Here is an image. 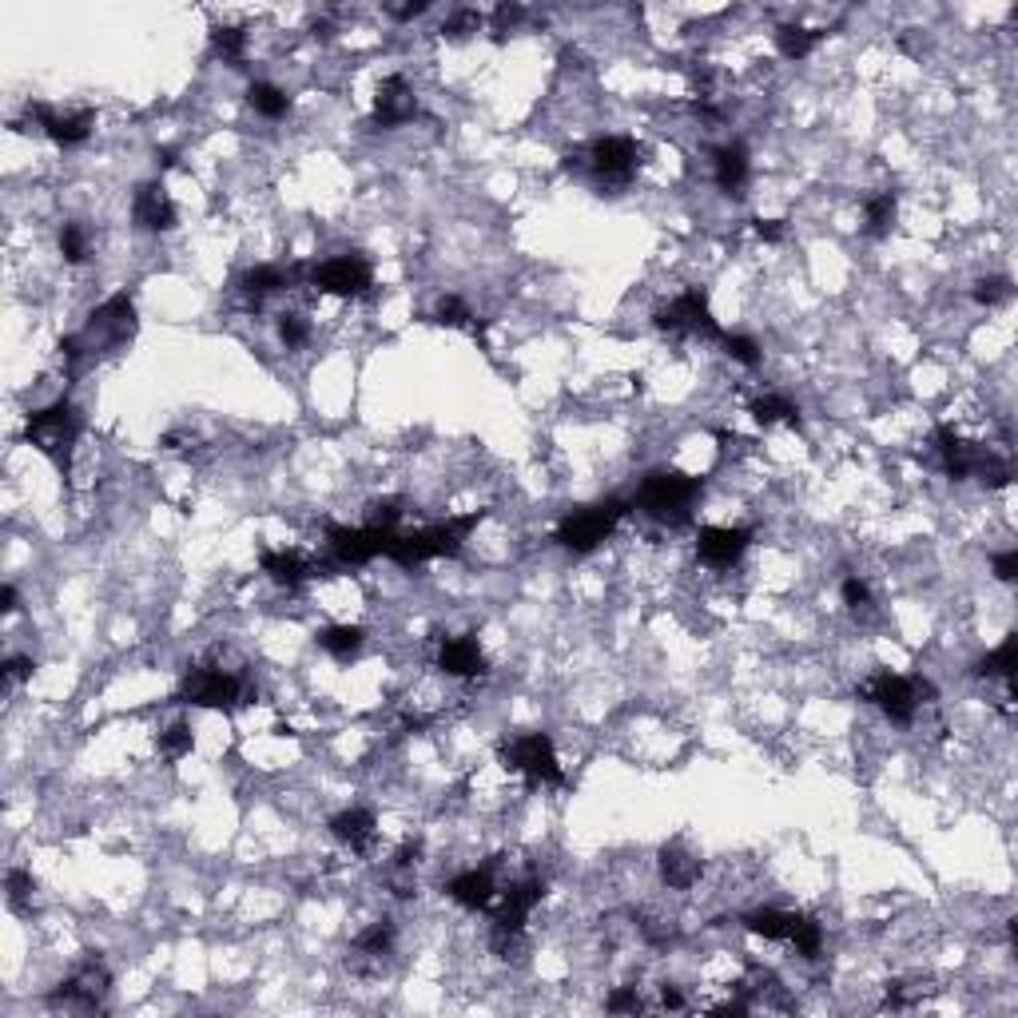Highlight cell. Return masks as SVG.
I'll list each match as a JSON object with an SVG mask.
<instances>
[{
    "label": "cell",
    "instance_id": "484cf974",
    "mask_svg": "<svg viewBox=\"0 0 1018 1018\" xmlns=\"http://www.w3.org/2000/svg\"><path fill=\"white\" fill-rule=\"evenodd\" d=\"M295 274L299 271H283V267L259 264V267H251V271L239 279V291H243V299H247L251 307H264L267 299L291 286V279H295Z\"/></svg>",
    "mask_w": 1018,
    "mask_h": 1018
},
{
    "label": "cell",
    "instance_id": "603a6c76",
    "mask_svg": "<svg viewBox=\"0 0 1018 1018\" xmlns=\"http://www.w3.org/2000/svg\"><path fill=\"white\" fill-rule=\"evenodd\" d=\"M748 172H752V164H748L745 143H721V148L712 152V179H716V187H721L724 196H733V199L745 196Z\"/></svg>",
    "mask_w": 1018,
    "mask_h": 1018
},
{
    "label": "cell",
    "instance_id": "7402d4cb",
    "mask_svg": "<svg viewBox=\"0 0 1018 1018\" xmlns=\"http://www.w3.org/2000/svg\"><path fill=\"white\" fill-rule=\"evenodd\" d=\"M701 871H704L701 855L692 852L684 840H668L665 847H660V879H665V887L689 891V887H697Z\"/></svg>",
    "mask_w": 1018,
    "mask_h": 1018
},
{
    "label": "cell",
    "instance_id": "bcb514c9",
    "mask_svg": "<svg viewBox=\"0 0 1018 1018\" xmlns=\"http://www.w3.org/2000/svg\"><path fill=\"white\" fill-rule=\"evenodd\" d=\"M36 672V660L33 657H9L4 665H0V680H4V689H12V684H21V680H28Z\"/></svg>",
    "mask_w": 1018,
    "mask_h": 1018
},
{
    "label": "cell",
    "instance_id": "836d02e7",
    "mask_svg": "<svg viewBox=\"0 0 1018 1018\" xmlns=\"http://www.w3.org/2000/svg\"><path fill=\"white\" fill-rule=\"evenodd\" d=\"M752 418L760 422V426H776V422H788V426H799V406L792 402V398H784V395H764V398H756L752 406Z\"/></svg>",
    "mask_w": 1018,
    "mask_h": 1018
},
{
    "label": "cell",
    "instance_id": "7bdbcfd3",
    "mask_svg": "<svg viewBox=\"0 0 1018 1018\" xmlns=\"http://www.w3.org/2000/svg\"><path fill=\"white\" fill-rule=\"evenodd\" d=\"M279 339H283L286 351H299V347H303V342L311 339L307 318L295 315V311H286V315H279Z\"/></svg>",
    "mask_w": 1018,
    "mask_h": 1018
},
{
    "label": "cell",
    "instance_id": "2e32d148",
    "mask_svg": "<svg viewBox=\"0 0 1018 1018\" xmlns=\"http://www.w3.org/2000/svg\"><path fill=\"white\" fill-rule=\"evenodd\" d=\"M546 899V884L537 876H526L517 879V884H510L502 891V899L490 908L493 915V927H510V931H526V920L534 915V908Z\"/></svg>",
    "mask_w": 1018,
    "mask_h": 1018
},
{
    "label": "cell",
    "instance_id": "74e56055",
    "mask_svg": "<svg viewBox=\"0 0 1018 1018\" xmlns=\"http://www.w3.org/2000/svg\"><path fill=\"white\" fill-rule=\"evenodd\" d=\"M971 299L979 303V307H998V303H1007L1010 299V279H1003V274H986V279H979V283L971 286Z\"/></svg>",
    "mask_w": 1018,
    "mask_h": 1018
},
{
    "label": "cell",
    "instance_id": "7c38bea8",
    "mask_svg": "<svg viewBox=\"0 0 1018 1018\" xmlns=\"http://www.w3.org/2000/svg\"><path fill=\"white\" fill-rule=\"evenodd\" d=\"M398 534V529H395ZM386 529H371V526H327V549L330 561L342 565V570H359L366 561L383 558L386 553Z\"/></svg>",
    "mask_w": 1018,
    "mask_h": 1018
},
{
    "label": "cell",
    "instance_id": "f546056e",
    "mask_svg": "<svg viewBox=\"0 0 1018 1018\" xmlns=\"http://www.w3.org/2000/svg\"><path fill=\"white\" fill-rule=\"evenodd\" d=\"M1015 668H1018V636H1007L1003 645L995 648V653H986L979 665H974V677L983 680H1015Z\"/></svg>",
    "mask_w": 1018,
    "mask_h": 1018
},
{
    "label": "cell",
    "instance_id": "d6986e66",
    "mask_svg": "<svg viewBox=\"0 0 1018 1018\" xmlns=\"http://www.w3.org/2000/svg\"><path fill=\"white\" fill-rule=\"evenodd\" d=\"M446 896L466 911H490L498 899V884H493V867H470L446 884Z\"/></svg>",
    "mask_w": 1018,
    "mask_h": 1018
},
{
    "label": "cell",
    "instance_id": "60d3db41",
    "mask_svg": "<svg viewBox=\"0 0 1018 1018\" xmlns=\"http://www.w3.org/2000/svg\"><path fill=\"white\" fill-rule=\"evenodd\" d=\"M434 318H438L442 327H473V311L466 307V299H458V295H442Z\"/></svg>",
    "mask_w": 1018,
    "mask_h": 1018
},
{
    "label": "cell",
    "instance_id": "ab89813d",
    "mask_svg": "<svg viewBox=\"0 0 1018 1018\" xmlns=\"http://www.w3.org/2000/svg\"><path fill=\"white\" fill-rule=\"evenodd\" d=\"M788 943L796 947L799 955H804V959H816V955H820V947H823V927L816 920H808V915H804V920H799V927H796V935H792Z\"/></svg>",
    "mask_w": 1018,
    "mask_h": 1018
},
{
    "label": "cell",
    "instance_id": "3957f363",
    "mask_svg": "<svg viewBox=\"0 0 1018 1018\" xmlns=\"http://www.w3.org/2000/svg\"><path fill=\"white\" fill-rule=\"evenodd\" d=\"M80 434H84V418L68 398H56L52 406L24 418V442L40 449L60 473L72 470V449H77Z\"/></svg>",
    "mask_w": 1018,
    "mask_h": 1018
},
{
    "label": "cell",
    "instance_id": "d590c367",
    "mask_svg": "<svg viewBox=\"0 0 1018 1018\" xmlns=\"http://www.w3.org/2000/svg\"><path fill=\"white\" fill-rule=\"evenodd\" d=\"M160 756L164 760H184L187 752H191V745H196V736H191V724L187 721H176V724H167L164 733H160Z\"/></svg>",
    "mask_w": 1018,
    "mask_h": 1018
},
{
    "label": "cell",
    "instance_id": "f1b7e54d",
    "mask_svg": "<svg viewBox=\"0 0 1018 1018\" xmlns=\"http://www.w3.org/2000/svg\"><path fill=\"white\" fill-rule=\"evenodd\" d=\"M896 215H899V196L896 191H879V196H871L864 203V231L871 239H884L887 231L896 227Z\"/></svg>",
    "mask_w": 1018,
    "mask_h": 1018
},
{
    "label": "cell",
    "instance_id": "8992f818",
    "mask_svg": "<svg viewBox=\"0 0 1018 1018\" xmlns=\"http://www.w3.org/2000/svg\"><path fill=\"white\" fill-rule=\"evenodd\" d=\"M859 701L876 704L891 724H911L920 716V704L935 701V684L923 677H903V672H876L859 684Z\"/></svg>",
    "mask_w": 1018,
    "mask_h": 1018
},
{
    "label": "cell",
    "instance_id": "52a82bcc",
    "mask_svg": "<svg viewBox=\"0 0 1018 1018\" xmlns=\"http://www.w3.org/2000/svg\"><path fill=\"white\" fill-rule=\"evenodd\" d=\"M498 760L510 772H517L526 784H553V788L570 784L558 764V748H553V736L549 733H522L514 740H502L498 745Z\"/></svg>",
    "mask_w": 1018,
    "mask_h": 1018
},
{
    "label": "cell",
    "instance_id": "30bf717a",
    "mask_svg": "<svg viewBox=\"0 0 1018 1018\" xmlns=\"http://www.w3.org/2000/svg\"><path fill=\"white\" fill-rule=\"evenodd\" d=\"M657 327L665 330V335H677V339L680 335H692V339H704V342L724 339V327L709 311V295H704L701 286H689V291L672 299L668 307H660Z\"/></svg>",
    "mask_w": 1018,
    "mask_h": 1018
},
{
    "label": "cell",
    "instance_id": "f5cc1de1",
    "mask_svg": "<svg viewBox=\"0 0 1018 1018\" xmlns=\"http://www.w3.org/2000/svg\"><path fill=\"white\" fill-rule=\"evenodd\" d=\"M426 9H430L426 0H418V4H402V9H390V16H395V21H414V16H422Z\"/></svg>",
    "mask_w": 1018,
    "mask_h": 1018
},
{
    "label": "cell",
    "instance_id": "c3c4849f",
    "mask_svg": "<svg viewBox=\"0 0 1018 1018\" xmlns=\"http://www.w3.org/2000/svg\"><path fill=\"white\" fill-rule=\"evenodd\" d=\"M522 16H526L522 4H498V9H493V33H510Z\"/></svg>",
    "mask_w": 1018,
    "mask_h": 1018
},
{
    "label": "cell",
    "instance_id": "277c9868",
    "mask_svg": "<svg viewBox=\"0 0 1018 1018\" xmlns=\"http://www.w3.org/2000/svg\"><path fill=\"white\" fill-rule=\"evenodd\" d=\"M701 490H704L701 478H689V473H677V470H653V473H645V482L636 490L633 505L641 514L653 517V522L684 526L692 517V502L701 498Z\"/></svg>",
    "mask_w": 1018,
    "mask_h": 1018
},
{
    "label": "cell",
    "instance_id": "ffe728a7",
    "mask_svg": "<svg viewBox=\"0 0 1018 1018\" xmlns=\"http://www.w3.org/2000/svg\"><path fill=\"white\" fill-rule=\"evenodd\" d=\"M438 668L446 672V677H458V680H473L485 672V657H482V645H478V636H442V648H438Z\"/></svg>",
    "mask_w": 1018,
    "mask_h": 1018
},
{
    "label": "cell",
    "instance_id": "5b68a950",
    "mask_svg": "<svg viewBox=\"0 0 1018 1018\" xmlns=\"http://www.w3.org/2000/svg\"><path fill=\"white\" fill-rule=\"evenodd\" d=\"M629 510H633V502H624V498H605V502H597V505L573 510V514H565L558 522L553 541H558L561 549H570V553H593L601 541H609V537L617 534V526L624 522Z\"/></svg>",
    "mask_w": 1018,
    "mask_h": 1018
},
{
    "label": "cell",
    "instance_id": "ac0fdd59",
    "mask_svg": "<svg viewBox=\"0 0 1018 1018\" xmlns=\"http://www.w3.org/2000/svg\"><path fill=\"white\" fill-rule=\"evenodd\" d=\"M418 116V96L410 89V80L402 72L383 80V89L374 96V120L371 128H398V124H410Z\"/></svg>",
    "mask_w": 1018,
    "mask_h": 1018
},
{
    "label": "cell",
    "instance_id": "6da1fadb",
    "mask_svg": "<svg viewBox=\"0 0 1018 1018\" xmlns=\"http://www.w3.org/2000/svg\"><path fill=\"white\" fill-rule=\"evenodd\" d=\"M482 510H473V514L466 517H449V522H434V526H422V529H410V534H390L386 537V553L383 558H390L395 565H426V561H438V558H454L461 549V541L473 534V529L482 526Z\"/></svg>",
    "mask_w": 1018,
    "mask_h": 1018
},
{
    "label": "cell",
    "instance_id": "e0dca14e",
    "mask_svg": "<svg viewBox=\"0 0 1018 1018\" xmlns=\"http://www.w3.org/2000/svg\"><path fill=\"white\" fill-rule=\"evenodd\" d=\"M132 220L140 231H152V235H164L179 223V211L172 203V196L164 191L160 179H148V184L136 187L132 196Z\"/></svg>",
    "mask_w": 1018,
    "mask_h": 1018
},
{
    "label": "cell",
    "instance_id": "ba28073f",
    "mask_svg": "<svg viewBox=\"0 0 1018 1018\" xmlns=\"http://www.w3.org/2000/svg\"><path fill=\"white\" fill-rule=\"evenodd\" d=\"M132 335H136V303L128 291H120V295L104 299L92 311L89 327L80 330L77 339L84 351H116L124 342H132Z\"/></svg>",
    "mask_w": 1018,
    "mask_h": 1018
},
{
    "label": "cell",
    "instance_id": "cb8c5ba5",
    "mask_svg": "<svg viewBox=\"0 0 1018 1018\" xmlns=\"http://www.w3.org/2000/svg\"><path fill=\"white\" fill-rule=\"evenodd\" d=\"M259 565H264L267 577H271L274 585H283V589H299V585H307L311 577H318L315 561H307L303 553H295V549H267L264 558H259Z\"/></svg>",
    "mask_w": 1018,
    "mask_h": 1018
},
{
    "label": "cell",
    "instance_id": "b9f144b4",
    "mask_svg": "<svg viewBox=\"0 0 1018 1018\" xmlns=\"http://www.w3.org/2000/svg\"><path fill=\"white\" fill-rule=\"evenodd\" d=\"M482 24H485V16L478 9H458V12H449V16H446V24H442V36H454V40H461V36L478 33Z\"/></svg>",
    "mask_w": 1018,
    "mask_h": 1018
},
{
    "label": "cell",
    "instance_id": "f6af8a7d",
    "mask_svg": "<svg viewBox=\"0 0 1018 1018\" xmlns=\"http://www.w3.org/2000/svg\"><path fill=\"white\" fill-rule=\"evenodd\" d=\"M840 597H843V605H847V609H855V613H859V609H867V605H871V585H867L864 577H855V573H852V577H843Z\"/></svg>",
    "mask_w": 1018,
    "mask_h": 1018
},
{
    "label": "cell",
    "instance_id": "ee69618b",
    "mask_svg": "<svg viewBox=\"0 0 1018 1018\" xmlns=\"http://www.w3.org/2000/svg\"><path fill=\"white\" fill-rule=\"evenodd\" d=\"M605 1010H613V1015H641L645 998H641L636 986H621V991H613V995L605 998Z\"/></svg>",
    "mask_w": 1018,
    "mask_h": 1018
},
{
    "label": "cell",
    "instance_id": "e575fe53",
    "mask_svg": "<svg viewBox=\"0 0 1018 1018\" xmlns=\"http://www.w3.org/2000/svg\"><path fill=\"white\" fill-rule=\"evenodd\" d=\"M33 891H36L33 871L9 867V876H4V899H9V908L16 911V915H24V911L33 908Z\"/></svg>",
    "mask_w": 1018,
    "mask_h": 1018
},
{
    "label": "cell",
    "instance_id": "5bb4252c",
    "mask_svg": "<svg viewBox=\"0 0 1018 1018\" xmlns=\"http://www.w3.org/2000/svg\"><path fill=\"white\" fill-rule=\"evenodd\" d=\"M112 991V971L100 959H89V963H80L77 971L68 974L65 983L56 986L52 995H48V1003L52 1007H84V1010H96L104 998H108Z\"/></svg>",
    "mask_w": 1018,
    "mask_h": 1018
},
{
    "label": "cell",
    "instance_id": "db71d44e",
    "mask_svg": "<svg viewBox=\"0 0 1018 1018\" xmlns=\"http://www.w3.org/2000/svg\"><path fill=\"white\" fill-rule=\"evenodd\" d=\"M155 164H160V172H167V167H176V148H164V152H155Z\"/></svg>",
    "mask_w": 1018,
    "mask_h": 1018
},
{
    "label": "cell",
    "instance_id": "8fae6325",
    "mask_svg": "<svg viewBox=\"0 0 1018 1018\" xmlns=\"http://www.w3.org/2000/svg\"><path fill=\"white\" fill-rule=\"evenodd\" d=\"M585 164L601 184L624 187L641 167V143L633 136H597L585 152Z\"/></svg>",
    "mask_w": 1018,
    "mask_h": 1018
},
{
    "label": "cell",
    "instance_id": "4dcf8cb0",
    "mask_svg": "<svg viewBox=\"0 0 1018 1018\" xmlns=\"http://www.w3.org/2000/svg\"><path fill=\"white\" fill-rule=\"evenodd\" d=\"M247 104H251L264 120H283L286 112H291V96H286L279 84H271V80H255L251 89H247Z\"/></svg>",
    "mask_w": 1018,
    "mask_h": 1018
},
{
    "label": "cell",
    "instance_id": "83f0119b",
    "mask_svg": "<svg viewBox=\"0 0 1018 1018\" xmlns=\"http://www.w3.org/2000/svg\"><path fill=\"white\" fill-rule=\"evenodd\" d=\"M823 40V28H804V24H780L776 28V52L784 60H804L811 48Z\"/></svg>",
    "mask_w": 1018,
    "mask_h": 1018
},
{
    "label": "cell",
    "instance_id": "816d5d0a",
    "mask_svg": "<svg viewBox=\"0 0 1018 1018\" xmlns=\"http://www.w3.org/2000/svg\"><path fill=\"white\" fill-rule=\"evenodd\" d=\"M660 1007L665 1010H684V995L677 986H660Z\"/></svg>",
    "mask_w": 1018,
    "mask_h": 1018
},
{
    "label": "cell",
    "instance_id": "7dc6e473",
    "mask_svg": "<svg viewBox=\"0 0 1018 1018\" xmlns=\"http://www.w3.org/2000/svg\"><path fill=\"white\" fill-rule=\"evenodd\" d=\"M991 570H995V577L998 581H1015L1018 577V549H1003V553H995L991 558Z\"/></svg>",
    "mask_w": 1018,
    "mask_h": 1018
},
{
    "label": "cell",
    "instance_id": "681fc988",
    "mask_svg": "<svg viewBox=\"0 0 1018 1018\" xmlns=\"http://www.w3.org/2000/svg\"><path fill=\"white\" fill-rule=\"evenodd\" d=\"M752 231H756V235H760L764 243H780L788 227H784V220H752Z\"/></svg>",
    "mask_w": 1018,
    "mask_h": 1018
},
{
    "label": "cell",
    "instance_id": "4fadbf2b",
    "mask_svg": "<svg viewBox=\"0 0 1018 1018\" xmlns=\"http://www.w3.org/2000/svg\"><path fill=\"white\" fill-rule=\"evenodd\" d=\"M24 116H28V124H36L56 148H80V143L92 136V128H96V112L92 108L56 112V108H48L45 100H33V104L24 108Z\"/></svg>",
    "mask_w": 1018,
    "mask_h": 1018
},
{
    "label": "cell",
    "instance_id": "d4e9b609",
    "mask_svg": "<svg viewBox=\"0 0 1018 1018\" xmlns=\"http://www.w3.org/2000/svg\"><path fill=\"white\" fill-rule=\"evenodd\" d=\"M799 920H804V915H796V911H780V908H756V911H745V915H740V923H745L748 935H760V939H768V943H788L792 935H796Z\"/></svg>",
    "mask_w": 1018,
    "mask_h": 1018
},
{
    "label": "cell",
    "instance_id": "d6a6232c",
    "mask_svg": "<svg viewBox=\"0 0 1018 1018\" xmlns=\"http://www.w3.org/2000/svg\"><path fill=\"white\" fill-rule=\"evenodd\" d=\"M211 52L223 56L231 68H243V56H247V28H239V24H215V28H211Z\"/></svg>",
    "mask_w": 1018,
    "mask_h": 1018
},
{
    "label": "cell",
    "instance_id": "44dd1931",
    "mask_svg": "<svg viewBox=\"0 0 1018 1018\" xmlns=\"http://www.w3.org/2000/svg\"><path fill=\"white\" fill-rule=\"evenodd\" d=\"M330 835L342 843V847H351L354 855H366L374 847V840H378V820H374L371 808H347L339 811V816H330Z\"/></svg>",
    "mask_w": 1018,
    "mask_h": 1018
},
{
    "label": "cell",
    "instance_id": "f35d334b",
    "mask_svg": "<svg viewBox=\"0 0 1018 1018\" xmlns=\"http://www.w3.org/2000/svg\"><path fill=\"white\" fill-rule=\"evenodd\" d=\"M721 347H724V354L733 362H740V366H760V359H764V354H760V342L748 339V335H728V330H724Z\"/></svg>",
    "mask_w": 1018,
    "mask_h": 1018
},
{
    "label": "cell",
    "instance_id": "9a60e30c",
    "mask_svg": "<svg viewBox=\"0 0 1018 1018\" xmlns=\"http://www.w3.org/2000/svg\"><path fill=\"white\" fill-rule=\"evenodd\" d=\"M748 546H752V529L740 526H704L697 534V558L709 565V570H733L736 561L745 558Z\"/></svg>",
    "mask_w": 1018,
    "mask_h": 1018
},
{
    "label": "cell",
    "instance_id": "7a4b0ae2",
    "mask_svg": "<svg viewBox=\"0 0 1018 1018\" xmlns=\"http://www.w3.org/2000/svg\"><path fill=\"white\" fill-rule=\"evenodd\" d=\"M251 689L243 680L239 668H227V653L223 648H211L208 657L199 660L191 672L184 677L176 692V704H196V709H235V704H247Z\"/></svg>",
    "mask_w": 1018,
    "mask_h": 1018
},
{
    "label": "cell",
    "instance_id": "1f68e13d",
    "mask_svg": "<svg viewBox=\"0 0 1018 1018\" xmlns=\"http://www.w3.org/2000/svg\"><path fill=\"white\" fill-rule=\"evenodd\" d=\"M362 641H366V633H362L359 624H327V629L318 633V645L327 648L335 660H351L362 648Z\"/></svg>",
    "mask_w": 1018,
    "mask_h": 1018
},
{
    "label": "cell",
    "instance_id": "f907efd6",
    "mask_svg": "<svg viewBox=\"0 0 1018 1018\" xmlns=\"http://www.w3.org/2000/svg\"><path fill=\"white\" fill-rule=\"evenodd\" d=\"M16 609H21V593H16V585H4V589H0V613L12 617Z\"/></svg>",
    "mask_w": 1018,
    "mask_h": 1018
},
{
    "label": "cell",
    "instance_id": "8d00e7d4",
    "mask_svg": "<svg viewBox=\"0 0 1018 1018\" xmlns=\"http://www.w3.org/2000/svg\"><path fill=\"white\" fill-rule=\"evenodd\" d=\"M60 255L72 267L89 264V231H84V223H65L60 227Z\"/></svg>",
    "mask_w": 1018,
    "mask_h": 1018
},
{
    "label": "cell",
    "instance_id": "4316f807",
    "mask_svg": "<svg viewBox=\"0 0 1018 1018\" xmlns=\"http://www.w3.org/2000/svg\"><path fill=\"white\" fill-rule=\"evenodd\" d=\"M395 935H398L395 920H374L371 927H362L351 943L354 963H383L386 955H390V947H395Z\"/></svg>",
    "mask_w": 1018,
    "mask_h": 1018
},
{
    "label": "cell",
    "instance_id": "9c48e42d",
    "mask_svg": "<svg viewBox=\"0 0 1018 1018\" xmlns=\"http://www.w3.org/2000/svg\"><path fill=\"white\" fill-rule=\"evenodd\" d=\"M307 283L323 295L335 299H362L374 291V267L362 255H330L323 264L307 267Z\"/></svg>",
    "mask_w": 1018,
    "mask_h": 1018
}]
</instances>
